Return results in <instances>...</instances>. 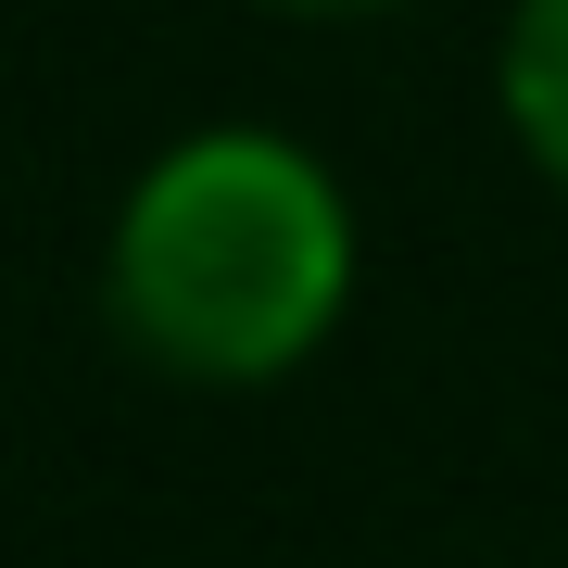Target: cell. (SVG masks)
Segmentation results:
<instances>
[{"instance_id": "cell-1", "label": "cell", "mask_w": 568, "mask_h": 568, "mask_svg": "<svg viewBox=\"0 0 568 568\" xmlns=\"http://www.w3.org/2000/svg\"><path fill=\"white\" fill-rule=\"evenodd\" d=\"M354 291V215L291 140H190L114 227V316L178 379H278Z\"/></svg>"}, {"instance_id": "cell-2", "label": "cell", "mask_w": 568, "mask_h": 568, "mask_svg": "<svg viewBox=\"0 0 568 568\" xmlns=\"http://www.w3.org/2000/svg\"><path fill=\"white\" fill-rule=\"evenodd\" d=\"M506 126L568 190V0H518V26H506Z\"/></svg>"}, {"instance_id": "cell-3", "label": "cell", "mask_w": 568, "mask_h": 568, "mask_svg": "<svg viewBox=\"0 0 568 568\" xmlns=\"http://www.w3.org/2000/svg\"><path fill=\"white\" fill-rule=\"evenodd\" d=\"M278 13H392V0H278Z\"/></svg>"}]
</instances>
